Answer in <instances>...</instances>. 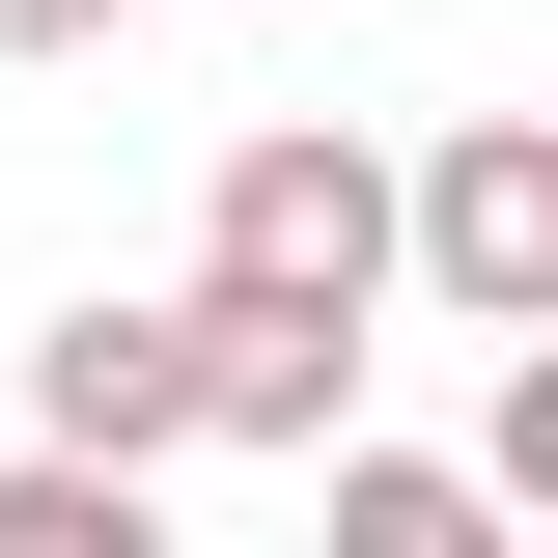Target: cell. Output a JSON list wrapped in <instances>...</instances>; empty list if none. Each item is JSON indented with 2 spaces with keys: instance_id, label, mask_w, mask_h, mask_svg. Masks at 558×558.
<instances>
[{
  "instance_id": "3",
  "label": "cell",
  "mask_w": 558,
  "mask_h": 558,
  "mask_svg": "<svg viewBox=\"0 0 558 558\" xmlns=\"http://www.w3.org/2000/svg\"><path fill=\"white\" fill-rule=\"evenodd\" d=\"M28 447L196 475V279H168V307H57V336H28Z\"/></svg>"
},
{
  "instance_id": "5",
  "label": "cell",
  "mask_w": 558,
  "mask_h": 558,
  "mask_svg": "<svg viewBox=\"0 0 558 558\" xmlns=\"http://www.w3.org/2000/svg\"><path fill=\"white\" fill-rule=\"evenodd\" d=\"M307 502H336V558H502V502L447 475V447H363V418L307 447Z\"/></svg>"
},
{
  "instance_id": "6",
  "label": "cell",
  "mask_w": 558,
  "mask_h": 558,
  "mask_svg": "<svg viewBox=\"0 0 558 558\" xmlns=\"http://www.w3.org/2000/svg\"><path fill=\"white\" fill-rule=\"evenodd\" d=\"M0 558H168V475H112V447H0Z\"/></svg>"
},
{
  "instance_id": "2",
  "label": "cell",
  "mask_w": 558,
  "mask_h": 558,
  "mask_svg": "<svg viewBox=\"0 0 558 558\" xmlns=\"http://www.w3.org/2000/svg\"><path fill=\"white\" fill-rule=\"evenodd\" d=\"M391 307L447 336H558V112H447L391 168Z\"/></svg>"
},
{
  "instance_id": "1",
  "label": "cell",
  "mask_w": 558,
  "mask_h": 558,
  "mask_svg": "<svg viewBox=\"0 0 558 558\" xmlns=\"http://www.w3.org/2000/svg\"><path fill=\"white\" fill-rule=\"evenodd\" d=\"M196 279H223V307H336V336H391V140L252 112L223 196H196Z\"/></svg>"
},
{
  "instance_id": "4",
  "label": "cell",
  "mask_w": 558,
  "mask_h": 558,
  "mask_svg": "<svg viewBox=\"0 0 558 558\" xmlns=\"http://www.w3.org/2000/svg\"><path fill=\"white\" fill-rule=\"evenodd\" d=\"M336 418H363V336H336V307H223V279H196V447L307 475Z\"/></svg>"
},
{
  "instance_id": "7",
  "label": "cell",
  "mask_w": 558,
  "mask_h": 558,
  "mask_svg": "<svg viewBox=\"0 0 558 558\" xmlns=\"http://www.w3.org/2000/svg\"><path fill=\"white\" fill-rule=\"evenodd\" d=\"M0 57H112V0H0Z\"/></svg>"
}]
</instances>
